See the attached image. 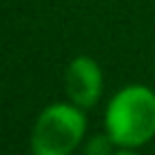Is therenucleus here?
<instances>
[{
    "mask_svg": "<svg viewBox=\"0 0 155 155\" xmlns=\"http://www.w3.org/2000/svg\"><path fill=\"white\" fill-rule=\"evenodd\" d=\"M105 130L119 148L148 144L155 137V91L144 84L123 87L107 105Z\"/></svg>",
    "mask_w": 155,
    "mask_h": 155,
    "instance_id": "f257e3e1",
    "label": "nucleus"
},
{
    "mask_svg": "<svg viewBox=\"0 0 155 155\" xmlns=\"http://www.w3.org/2000/svg\"><path fill=\"white\" fill-rule=\"evenodd\" d=\"M87 121L78 105L55 103L39 114L32 130L34 155H68L82 141Z\"/></svg>",
    "mask_w": 155,
    "mask_h": 155,
    "instance_id": "f03ea898",
    "label": "nucleus"
},
{
    "mask_svg": "<svg viewBox=\"0 0 155 155\" xmlns=\"http://www.w3.org/2000/svg\"><path fill=\"white\" fill-rule=\"evenodd\" d=\"M66 94L78 107H94L103 94V71L96 59L75 57L66 68Z\"/></svg>",
    "mask_w": 155,
    "mask_h": 155,
    "instance_id": "7ed1b4c3",
    "label": "nucleus"
},
{
    "mask_svg": "<svg viewBox=\"0 0 155 155\" xmlns=\"http://www.w3.org/2000/svg\"><path fill=\"white\" fill-rule=\"evenodd\" d=\"M112 144H114V141L110 139V135L107 137L96 135V137H91V141H89V146H87V155H110Z\"/></svg>",
    "mask_w": 155,
    "mask_h": 155,
    "instance_id": "20e7f679",
    "label": "nucleus"
},
{
    "mask_svg": "<svg viewBox=\"0 0 155 155\" xmlns=\"http://www.w3.org/2000/svg\"><path fill=\"white\" fill-rule=\"evenodd\" d=\"M114 155H137V153H135L132 148H121V150H116Z\"/></svg>",
    "mask_w": 155,
    "mask_h": 155,
    "instance_id": "39448f33",
    "label": "nucleus"
}]
</instances>
